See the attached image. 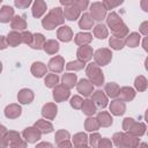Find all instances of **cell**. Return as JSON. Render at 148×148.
<instances>
[{"label":"cell","mask_w":148,"mask_h":148,"mask_svg":"<svg viewBox=\"0 0 148 148\" xmlns=\"http://www.w3.org/2000/svg\"><path fill=\"white\" fill-rule=\"evenodd\" d=\"M88 136L86 133L83 132H80V133H76L74 134L73 136V145L77 148H84L88 146Z\"/></svg>","instance_id":"484cf974"},{"label":"cell","mask_w":148,"mask_h":148,"mask_svg":"<svg viewBox=\"0 0 148 148\" xmlns=\"http://www.w3.org/2000/svg\"><path fill=\"white\" fill-rule=\"evenodd\" d=\"M90 16L96 21H102L106 16V7L103 2H92L90 6Z\"/></svg>","instance_id":"8992f818"},{"label":"cell","mask_w":148,"mask_h":148,"mask_svg":"<svg viewBox=\"0 0 148 148\" xmlns=\"http://www.w3.org/2000/svg\"><path fill=\"white\" fill-rule=\"evenodd\" d=\"M94 35L95 37H97L98 39H104L108 37L109 35V31H108V28L102 24V23H98L95 28H94Z\"/></svg>","instance_id":"74e56055"},{"label":"cell","mask_w":148,"mask_h":148,"mask_svg":"<svg viewBox=\"0 0 148 148\" xmlns=\"http://www.w3.org/2000/svg\"><path fill=\"white\" fill-rule=\"evenodd\" d=\"M17 99L22 104H30L34 101V92L28 88H23L18 91Z\"/></svg>","instance_id":"ffe728a7"},{"label":"cell","mask_w":148,"mask_h":148,"mask_svg":"<svg viewBox=\"0 0 148 148\" xmlns=\"http://www.w3.org/2000/svg\"><path fill=\"white\" fill-rule=\"evenodd\" d=\"M86 74L89 77V80L97 87H101L104 83V74L101 69V67L96 62H91L87 66Z\"/></svg>","instance_id":"277c9868"},{"label":"cell","mask_w":148,"mask_h":148,"mask_svg":"<svg viewBox=\"0 0 148 148\" xmlns=\"http://www.w3.org/2000/svg\"><path fill=\"white\" fill-rule=\"evenodd\" d=\"M59 82V76L57 74H47L45 80H44V83L47 88H54Z\"/></svg>","instance_id":"b9f144b4"},{"label":"cell","mask_w":148,"mask_h":148,"mask_svg":"<svg viewBox=\"0 0 148 148\" xmlns=\"http://www.w3.org/2000/svg\"><path fill=\"white\" fill-rule=\"evenodd\" d=\"M45 37L44 35L39 34V32H36L34 34V39H32V43L30 44V47L34 49V50H40L44 47V44H45Z\"/></svg>","instance_id":"1f68e13d"},{"label":"cell","mask_w":148,"mask_h":148,"mask_svg":"<svg viewBox=\"0 0 148 148\" xmlns=\"http://www.w3.org/2000/svg\"><path fill=\"white\" fill-rule=\"evenodd\" d=\"M69 88L64 84H57L53 89V99L56 102H64L69 97Z\"/></svg>","instance_id":"9c48e42d"},{"label":"cell","mask_w":148,"mask_h":148,"mask_svg":"<svg viewBox=\"0 0 148 148\" xmlns=\"http://www.w3.org/2000/svg\"><path fill=\"white\" fill-rule=\"evenodd\" d=\"M7 40H8L9 46H13V47L18 46L21 43H23V40H22V32L17 31V30L10 31L8 34V36H7Z\"/></svg>","instance_id":"44dd1931"},{"label":"cell","mask_w":148,"mask_h":148,"mask_svg":"<svg viewBox=\"0 0 148 148\" xmlns=\"http://www.w3.org/2000/svg\"><path fill=\"white\" fill-rule=\"evenodd\" d=\"M92 56H94V51H92V47L89 45H82L76 51L77 59L81 61H84V62L89 61L92 58Z\"/></svg>","instance_id":"8fae6325"},{"label":"cell","mask_w":148,"mask_h":148,"mask_svg":"<svg viewBox=\"0 0 148 148\" xmlns=\"http://www.w3.org/2000/svg\"><path fill=\"white\" fill-rule=\"evenodd\" d=\"M101 140V135L98 133H91L89 136V145L91 147H98V142Z\"/></svg>","instance_id":"c3c4849f"},{"label":"cell","mask_w":148,"mask_h":148,"mask_svg":"<svg viewBox=\"0 0 148 148\" xmlns=\"http://www.w3.org/2000/svg\"><path fill=\"white\" fill-rule=\"evenodd\" d=\"M58 112V108L54 103H46L43 108H42V116L49 120H52L56 118Z\"/></svg>","instance_id":"9a60e30c"},{"label":"cell","mask_w":148,"mask_h":148,"mask_svg":"<svg viewBox=\"0 0 148 148\" xmlns=\"http://www.w3.org/2000/svg\"><path fill=\"white\" fill-rule=\"evenodd\" d=\"M79 27H80L81 29H83V30L92 29V27H94V18L90 16V14L83 13V15L80 17Z\"/></svg>","instance_id":"4316f807"},{"label":"cell","mask_w":148,"mask_h":148,"mask_svg":"<svg viewBox=\"0 0 148 148\" xmlns=\"http://www.w3.org/2000/svg\"><path fill=\"white\" fill-rule=\"evenodd\" d=\"M57 37L59 40L64 42V43H67L69 40H72L73 38V31L71 29V27L68 25H61L58 31H57Z\"/></svg>","instance_id":"4fadbf2b"},{"label":"cell","mask_w":148,"mask_h":148,"mask_svg":"<svg viewBox=\"0 0 148 148\" xmlns=\"http://www.w3.org/2000/svg\"><path fill=\"white\" fill-rule=\"evenodd\" d=\"M32 39H34V35L30 31H23L22 32V40L24 44L30 45L32 43Z\"/></svg>","instance_id":"f907efd6"},{"label":"cell","mask_w":148,"mask_h":148,"mask_svg":"<svg viewBox=\"0 0 148 148\" xmlns=\"http://www.w3.org/2000/svg\"><path fill=\"white\" fill-rule=\"evenodd\" d=\"M92 40V36L89 32H79L75 35L74 37V42L75 44L82 46V45H88L90 42Z\"/></svg>","instance_id":"f546056e"},{"label":"cell","mask_w":148,"mask_h":148,"mask_svg":"<svg viewBox=\"0 0 148 148\" xmlns=\"http://www.w3.org/2000/svg\"><path fill=\"white\" fill-rule=\"evenodd\" d=\"M94 59H95V62L98 66H105V65H108L111 61V59H112V52H111V50H109L106 47L98 49L94 53Z\"/></svg>","instance_id":"5b68a950"},{"label":"cell","mask_w":148,"mask_h":148,"mask_svg":"<svg viewBox=\"0 0 148 148\" xmlns=\"http://www.w3.org/2000/svg\"><path fill=\"white\" fill-rule=\"evenodd\" d=\"M14 17V9L10 6H2L0 9V21L2 23H7L12 21Z\"/></svg>","instance_id":"cb8c5ba5"},{"label":"cell","mask_w":148,"mask_h":148,"mask_svg":"<svg viewBox=\"0 0 148 148\" xmlns=\"http://www.w3.org/2000/svg\"><path fill=\"white\" fill-rule=\"evenodd\" d=\"M99 127H101V125H99L97 118H92V117L89 116V117L84 120V128H86V131H88V132H95V131H97Z\"/></svg>","instance_id":"d590c367"},{"label":"cell","mask_w":148,"mask_h":148,"mask_svg":"<svg viewBox=\"0 0 148 148\" xmlns=\"http://www.w3.org/2000/svg\"><path fill=\"white\" fill-rule=\"evenodd\" d=\"M125 42L128 47H136L140 43V35L138 32H131L130 35L126 36Z\"/></svg>","instance_id":"f35d334b"},{"label":"cell","mask_w":148,"mask_h":148,"mask_svg":"<svg viewBox=\"0 0 148 148\" xmlns=\"http://www.w3.org/2000/svg\"><path fill=\"white\" fill-rule=\"evenodd\" d=\"M139 141H140L139 136H135V135L131 134L130 132H127V133H124V138H123L119 147L120 148H135L139 146V143H140Z\"/></svg>","instance_id":"30bf717a"},{"label":"cell","mask_w":148,"mask_h":148,"mask_svg":"<svg viewBox=\"0 0 148 148\" xmlns=\"http://www.w3.org/2000/svg\"><path fill=\"white\" fill-rule=\"evenodd\" d=\"M145 119H146V121L148 123V109L146 110V113H145Z\"/></svg>","instance_id":"03108f58"},{"label":"cell","mask_w":148,"mask_h":148,"mask_svg":"<svg viewBox=\"0 0 148 148\" xmlns=\"http://www.w3.org/2000/svg\"><path fill=\"white\" fill-rule=\"evenodd\" d=\"M76 81H77V76H76V74H73V73H66L61 77L62 84L69 89L74 88V86L76 84Z\"/></svg>","instance_id":"d6a6232c"},{"label":"cell","mask_w":148,"mask_h":148,"mask_svg":"<svg viewBox=\"0 0 148 148\" xmlns=\"http://www.w3.org/2000/svg\"><path fill=\"white\" fill-rule=\"evenodd\" d=\"M10 27H12L13 30H17V31L25 30V28H27V21L24 20V16H20V15L14 16L13 20H12Z\"/></svg>","instance_id":"d4e9b609"},{"label":"cell","mask_w":148,"mask_h":148,"mask_svg":"<svg viewBox=\"0 0 148 148\" xmlns=\"http://www.w3.org/2000/svg\"><path fill=\"white\" fill-rule=\"evenodd\" d=\"M40 147H52V143H49V142H40L37 145V148H40Z\"/></svg>","instance_id":"6125c7cd"},{"label":"cell","mask_w":148,"mask_h":148,"mask_svg":"<svg viewBox=\"0 0 148 148\" xmlns=\"http://www.w3.org/2000/svg\"><path fill=\"white\" fill-rule=\"evenodd\" d=\"M65 60L61 56H56L49 61V69L53 73H60L64 69Z\"/></svg>","instance_id":"7c38bea8"},{"label":"cell","mask_w":148,"mask_h":148,"mask_svg":"<svg viewBox=\"0 0 148 148\" xmlns=\"http://www.w3.org/2000/svg\"><path fill=\"white\" fill-rule=\"evenodd\" d=\"M91 99L94 101V103L96 104V106L99 108V109H104V108H106V105H108V97H106V95H105L102 90H96V91H94Z\"/></svg>","instance_id":"5bb4252c"},{"label":"cell","mask_w":148,"mask_h":148,"mask_svg":"<svg viewBox=\"0 0 148 148\" xmlns=\"http://www.w3.org/2000/svg\"><path fill=\"white\" fill-rule=\"evenodd\" d=\"M145 67H146V69L148 71V57H147L146 60H145Z\"/></svg>","instance_id":"e7e4bbea"},{"label":"cell","mask_w":148,"mask_h":148,"mask_svg":"<svg viewBox=\"0 0 148 148\" xmlns=\"http://www.w3.org/2000/svg\"><path fill=\"white\" fill-rule=\"evenodd\" d=\"M118 96L124 102H131L135 97V90L131 87H123V88L119 89V95Z\"/></svg>","instance_id":"603a6c76"},{"label":"cell","mask_w":148,"mask_h":148,"mask_svg":"<svg viewBox=\"0 0 148 148\" xmlns=\"http://www.w3.org/2000/svg\"><path fill=\"white\" fill-rule=\"evenodd\" d=\"M76 89L81 95H83L84 97H88V96L92 95V92H94V83L90 80L81 79L76 83Z\"/></svg>","instance_id":"ba28073f"},{"label":"cell","mask_w":148,"mask_h":148,"mask_svg":"<svg viewBox=\"0 0 148 148\" xmlns=\"http://www.w3.org/2000/svg\"><path fill=\"white\" fill-rule=\"evenodd\" d=\"M8 45H9V44H8L7 37L2 36V37H1V44H0V49H1V50H3V49H6V47H7Z\"/></svg>","instance_id":"9f6ffc18"},{"label":"cell","mask_w":148,"mask_h":148,"mask_svg":"<svg viewBox=\"0 0 148 148\" xmlns=\"http://www.w3.org/2000/svg\"><path fill=\"white\" fill-rule=\"evenodd\" d=\"M119 86L117 84V83H114V82H109V83H106L105 84V87H104V91L108 94V96L109 97H111V98H114V97H117L118 95H119Z\"/></svg>","instance_id":"e575fe53"},{"label":"cell","mask_w":148,"mask_h":148,"mask_svg":"<svg viewBox=\"0 0 148 148\" xmlns=\"http://www.w3.org/2000/svg\"><path fill=\"white\" fill-rule=\"evenodd\" d=\"M42 134H43V133H42L35 125L31 126V127L24 128V130H23V133H22L24 140H25L27 142H29V143H35V142H37L38 140H40Z\"/></svg>","instance_id":"52a82bcc"},{"label":"cell","mask_w":148,"mask_h":148,"mask_svg":"<svg viewBox=\"0 0 148 148\" xmlns=\"http://www.w3.org/2000/svg\"><path fill=\"white\" fill-rule=\"evenodd\" d=\"M140 32L143 35V36H148V21H145L140 24V28H139Z\"/></svg>","instance_id":"11a10c76"},{"label":"cell","mask_w":148,"mask_h":148,"mask_svg":"<svg viewBox=\"0 0 148 148\" xmlns=\"http://www.w3.org/2000/svg\"><path fill=\"white\" fill-rule=\"evenodd\" d=\"M54 140H56V143H60L65 140H69V132L65 131V130H59L56 132V135H54Z\"/></svg>","instance_id":"ee69618b"},{"label":"cell","mask_w":148,"mask_h":148,"mask_svg":"<svg viewBox=\"0 0 148 148\" xmlns=\"http://www.w3.org/2000/svg\"><path fill=\"white\" fill-rule=\"evenodd\" d=\"M46 12V3L44 0H35L32 8H31V13L32 16L36 18H39L44 15V13Z\"/></svg>","instance_id":"2e32d148"},{"label":"cell","mask_w":148,"mask_h":148,"mask_svg":"<svg viewBox=\"0 0 148 148\" xmlns=\"http://www.w3.org/2000/svg\"><path fill=\"white\" fill-rule=\"evenodd\" d=\"M84 66H86V62H84V61H81V60L77 59V60L67 62V65H66V69H67V71H80V69H82Z\"/></svg>","instance_id":"7bdbcfd3"},{"label":"cell","mask_w":148,"mask_h":148,"mask_svg":"<svg viewBox=\"0 0 148 148\" xmlns=\"http://www.w3.org/2000/svg\"><path fill=\"white\" fill-rule=\"evenodd\" d=\"M69 104H71V106H72L73 109L79 110V109H81V108H82L83 98H82V97H80V96H77V95H75V96H73V97L71 98Z\"/></svg>","instance_id":"f6af8a7d"},{"label":"cell","mask_w":148,"mask_h":148,"mask_svg":"<svg viewBox=\"0 0 148 148\" xmlns=\"http://www.w3.org/2000/svg\"><path fill=\"white\" fill-rule=\"evenodd\" d=\"M80 13H81V10L74 5L66 6L65 9H64V16L68 21H75L76 18H79L80 17Z\"/></svg>","instance_id":"d6986e66"},{"label":"cell","mask_w":148,"mask_h":148,"mask_svg":"<svg viewBox=\"0 0 148 148\" xmlns=\"http://www.w3.org/2000/svg\"><path fill=\"white\" fill-rule=\"evenodd\" d=\"M21 113H22L21 106L18 104H15V103L7 105L5 109V116L9 119H16L21 116Z\"/></svg>","instance_id":"ac0fdd59"},{"label":"cell","mask_w":148,"mask_h":148,"mask_svg":"<svg viewBox=\"0 0 148 148\" xmlns=\"http://www.w3.org/2000/svg\"><path fill=\"white\" fill-rule=\"evenodd\" d=\"M106 24L109 25V28L111 29L113 36H116V37L124 38V37H126L128 35L127 25L124 23L121 17L114 12H111L106 16Z\"/></svg>","instance_id":"6da1fadb"},{"label":"cell","mask_w":148,"mask_h":148,"mask_svg":"<svg viewBox=\"0 0 148 148\" xmlns=\"http://www.w3.org/2000/svg\"><path fill=\"white\" fill-rule=\"evenodd\" d=\"M1 139V148H7V147H12V148H24L27 146V141L21 139V135L18 132L16 131H7L6 134L0 138Z\"/></svg>","instance_id":"3957f363"},{"label":"cell","mask_w":148,"mask_h":148,"mask_svg":"<svg viewBox=\"0 0 148 148\" xmlns=\"http://www.w3.org/2000/svg\"><path fill=\"white\" fill-rule=\"evenodd\" d=\"M111 147H112V142L108 138H103L98 142V148H111Z\"/></svg>","instance_id":"f5cc1de1"},{"label":"cell","mask_w":148,"mask_h":148,"mask_svg":"<svg viewBox=\"0 0 148 148\" xmlns=\"http://www.w3.org/2000/svg\"><path fill=\"white\" fill-rule=\"evenodd\" d=\"M71 146H72V143L69 142V140H65V141L58 143V147H60V148H64V147H71Z\"/></svg>","instance_id":"680465c9"},{"label":"cell","mask_w":148,"mask_h":148,"mask_svg":"<svg viewBox=\"0 0 148 148\" xmlns=\"http://www.w3.org/2000/svg\"><path fill=\"white\" fill-rule=\"evenodd\" d=\"M59 2L62 6H71V5H73V0H59Z\"/></svg>","instance_id":"94428289"},{"label":"cell","mask_w":148,"mask_h":148,"mask_svg":"<svg viewBox=\"0 0 148 148\" xmlns=\"http://www.w3.org/2000/svg\"><path fill=\"white\" fill-rule=\"evenodd\" d=\"M96 118H97V120H98V123H99V125L102 127H109V126L112 125V121H113L111 114L109 112H106V111L98 112Z\"/></svg>","instance_id":"83f0119b"},{"label":"cell","mask_w":148,"mask_h":148,"mask_svg":"<svg viewBox=\"0 0 148 148\" xmlns=\"http://www.w3.org/2000/svg\"><path fill=\"white\" fill-rule=\"evenodd\" d=\"M109 44H110V46H111L113 50H121V49L126 45V42H125L124 38H119V37L113 36V37H110Z\"/></svg>","instance_id":"ab89813d"},{"label":"cell","mask_w":148,"mask_h":148,"mask_svg":"<svg viewBox=\"0 0 148 148\" xmlns=\"http://www.w3.org/2000/svg\"><path fill=\"white\" fill-rule=\"evenodd\" d=\"M147 143H139V147H147Z\"/></svg>","instance_id":"003e7915"},{"label":"cell","mask_w":148,"mask_h":148,"mask_svg":"<svg viewBox=\"0 0 148 148\" xmlns=\"http://www.w3.org/2000/svg\"><path fill=\"white\" fill-rule=\"evenodd\" d=\"M31 74L35 76V77H43L45 74H46V71H47V68H46V66L43 64V62H40V61H36V62H34L32 65H31Z\"/></svg>","instance_id":"7402d4cb"},{"label":"cell","mask_w":148,"mask_h":148,"mask_svg":"<svg viewBox=\"0 0 148 148\" xmlns=\"http://www.w3.org/2000/svg\"><path fill=\"white\" fill-rule=\"evenodd\" d=\"M134 123H135V120H134L133 118H130V117L125 118V119H124V121H123V130L127 132V131L133 126V124H134Z\"/></svg>","instance_id":"816d5d0a"},{"label":"cell","mask_w":148,"mask_h":148,"mask_svg":"<svg viewBox=\"0 0 148 148\" xmlns=\"http://www.w3.org/2000/svg\"><path fill=\"white\" fill-rule=\"evenodd\" d=\"M64 22H65L64 10L60 7H54L42 20V25L46 30H53L56 27L64 24Z\"/></svg>","instance_id":"7a4b0ae2"},{"label":"cell","mask_w":148,"mask_h":148,"mask_svg":"<svg viewBox=\"0 0 148 148\" xmlns=\"http://www.w3.org/2000/svg\"><path fill=\"white\" fill-rule=\"evenodd\" d=\"M146 125L143 124V123H134L133 124V126L127 131V132H130L131 134H133V135H135V136H142L145 133H146Z\"/></svg>","instance_id":"8d00e7d4"},{"label":"cell","mask_w":148,"mask_h":148,"mask_svg":"<svg viewBox=\"0 0 148 148\" xmlns=\"http://www.w3.org/2000/svg\"><path fill=\"white\" fill-rule=\"evenodd\" d=\"M0 132H1V133H0V138H1V136H3V135L6 134V132H7V130H6V127H5L3 125L1 126V130H0Z\"/></svg>","instance_id":"be15d7a7"},{"label":"cell","mask_w":148,"mask_h":148,"mask_svg":"<svg viewBox=\"0 0 148 148\" xmlns=\"http://www.w3.org/2000/svg\"><path fill=\"white\" fill-rule=\"evenodd\" d=\"M32 0H14V5L15 7H17L18 9H24L28 8L31 5Z\"/></svg>","instance_id":"7dc6e473"},{"label":"cell","mask_w":148,"mask_h":148,"mask_svg":"<svg viewBox=\"0 0 148 148\" xmlns=\"http://www.w3.org/2000/svg\"><path fill=\"white\" fill-rule=\"evenodd\" d=\"M81 110H82V112H83L84 114H87V116H92V114L96 113L97 106H96V104L94 103L92 99H84Z\"/></svg>","instance_id":"f1b7e54d"},{"label":"cell","mask_w":148,"mask_h":148,"mask_svg":"<svg viewBox=\"0 0 148 148\" xmlns=\"http://www.w3.org/2000/svg\"><path fill=\"white\" fill-rule=\"evenodd\" d=\"M73 5L76 6L80 10H84L89 5V0H73Z\"/></svg>","instance_id":"681fc988"},{"label":"cell","mask_w":148,"mask_h":148,"mask_svg":"<svg viewBox=\"0 0 148 148\" xmlns=\"http://www.w3.org/2000/svg\"><path fill=\"white\" fill-rule=\"evenodd\" d=\"M134 87H135V89L139 90V91H145V90L147 89V87H148V81H147V79H146L143 75L136 76L135 80H134Z\"/></svg>","instance_id":"60d3db41"},{"label":"cell","mask_w":148,"mask_h":148,"mask_svg":"<svg viewBox=\"0 0 148 148\" xmlns=\"http://www.w3.org/2000/svg\"><path fill=\"white\" fill-rule=\"evenodd\" d=\"M123 138H124V133H123V132L114 133L113 136H112V139H113V143H114L117 147H119V146H120V142H121V140H123Z\"/></svg>","instance_id":"db71d44e"},{"label":"cell","mask_w":148,"mask_h":148,"mask_svg":"<svg viewBox=\"0 0 148 148\" xmlns=\"http://www.w3.org/2000/svg\"><path fill=\"white\" fill-rule=\"evenodd\" d=\"M126 105L123 99H114L110 104V111L114 116H123L125 113Z\"/></svg>","instance_id":"e0dca14e"},{"label":"cell","mask_w":148,"mask_h":148,"mask_svg":"<svg viewBox=\"0 0 148 148\" xmlns=\"http://www.w3.org/2000/svg\"><path fill=\"white\" fill-rule=\"evenodd\" d=\"M142 47H143V50L146 52H148V36H146L143 38V40H142Z\"/></svg>","instance_id":"91938a15"},{"label":"cell","mask_w":148,"mask_h":148,"mask_svg":"<svg viewBox=\"0 0 148 148\" xmlns=\"http://www.w3.org/2000/svg\"><path fill=\"white\" fill-rule=\"evenodd\" d=\"M43 50L47 53V54H56L59 51V43L54 39H49L45 42Z\"/></svg>","instance_id":"836d02e7"},{"label":"cell","mask_w":148,"mask_h":148,"mask_svg":"<svg viewBox=\"0 0 148 148\" xmlns=\"http://www.w3.org/2000/svg\"><path fill=\"white\" fill-rule=\"evenodd\" d=\"M123 2L124 0H103V3L106 7V9H113L114 7H118L119 5H121Z\"/></svg>","instance_id":"bcb514c9"},{"label":"cell","mask_w":148,"mask_h":148,"mask_svg":"<svg viewBox=\"0 0 148 148\" xmlns=\"http://www.w3.org/2000/svg\"><path fill=\"white\" fill-rule=\"evenodd\" d=\"M140 5H141L142 10H145V12H147V13H148V0H141Z\"/></svg>","instance_id":"6f0895ef"},{"label":"cell","mask_w":148,"mask_h":148,"mask_svg":"<svg viewBox=\"0 0 148 148\" xmlns=\"http://www.w3.org/2000/svg\"><path fill=\"white\" fill-rule=\"evenodd\" d=\"M35 126L43 133V134H49L53 131V125L47 121V120H44V119H38L36 123H35Z\"/></svg>","instance_id":"4dcf8cb0"}]
</instances>
